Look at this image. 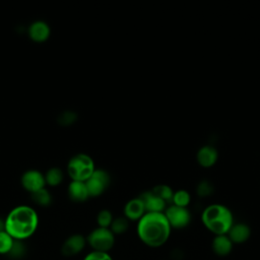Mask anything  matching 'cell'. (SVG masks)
Here are the masks:
<instances>
[{
	"mask_svg": "<svg viewBox=\"0 0 260 260\" xmlns=\"http://www.w3.org/2000/svg\"><path fill=\"white\" fill-rule=\"evenodd\" d=\"M86 244V238H84L82 235H71L64 241L61 247V253L66 257L75 256L85 248Z\"/></svg>",
	"mask_w": 260,
	"mask_h": 260,
	"instance_id": "cell-9",
	"label": "cell"
},
{
	"mask_svg": "<svg viewBox=\"0 0 260 260\" xmlns=\"http://www.w3.org/2000/svg\"><path fill=\"white\" fill-rule=\"evenodd\" d=\"M114 217L113 214L110 210L108 209H103L101 210L98 215H96V222L99 228H105V229H110L111 223L113 221Z\"/></svg>",
	"mask_w": 260,
	"mask_h": 260,
	"instance_id": "cell-24",
	"label": "cell"
},
{
	"mask_svg": "<svg viewBox=\"0 0 260 260\" xmlns=\"http://www.w3.org/2000/svg\"><path fill=\"white\" fill-rule=\"evenodd\" d=\"M110 184V176L104 170H94L91 176L85 181L89 197H95L105 192Z\"/></svg>",
	"mask_w": 260,
	"mask_h": 260,
	"instance_id": "cell-7",
	"label": "cell"
},
{
	"mask_svg": "<svg viewBox=\"0 0 260 260\" xmlns=\"http://www.w3.org/2000/svg\"><path fill=\"white\" fill-rule=\"evenodd\" d=\"M92 158L85 153L73 155L67 165V172L72 181L85 182L94 172Z\"/></svg>",
	"mask_w": 260,
	"mask_h": 260,
	"instance_id": "cell-4",
	"label": "cell"
},
{
	"mask_svg": "<svg viewBox=\"0 0 260 260\" xmlns=\"http://www.w3.org/2000/svg\"><path fill=\"white\" fill-rule=\"evenodd\" d=\"M145 208L139 197L129 200L124 206V216L128 220H139L145 214Z\"/></svg>",
	"mask_w": 260,
	"mask_h": 260,
	"instance_id": "cell-13",
	"label": "cell"
},
{
	"mask_svg": "<svg viewBox=\"0 0 260 260\" xmlns=\"http://www.w3.org/2000/svg\"><path fill=\"white\" fill-rule=\"evenodd\" d=\"M226 235L233 244H243L249 240L251 236V229L244 222H237L232 225Z\"/></svg>",
	"mask_w": 260,
	"mask_h": 260,
	"instance_id": "cell-12",
	"label": "cell"
},
{
	"mask_svg": "<svg viewBox=\"0 0 260 260\" xmlns=\"http://www.w3.org/2000/svg\"><path fill=\"white\" fill-rule=\"evenodd\" d=\"M44 176L46 184L50 186H57L63 181V172L59 168L49 169Z\"/></svg>",
	"mask_w": 260,
	"mask_h": 260,
	"instance_id": "cell-18",
	"label": "cell"
},
{
	"mask_svg": "<svg viewBox=\"0 0 260 260\" xmlns=\"http://www.w3.org/2000/svg\"><path fill=\"white\" fill-rule=\"evenodd\" d=\"M217 156V150L213 146L204 145L197 152V161L203 168H210L216 162Z\"/></svg>",
	"mask_w": 260,
	"mask_h": 260,
	"instance_id": "cell-15",
	"label": "cell"
},
{
	"mask_svg": "<svg viewBox=\"0 0 260 260\" xmlns=\"http://www.w3.org/2000/svg\"><path fill=\"white\" fill-rule=\"evenodd\" d=\"M196 192L200 197H207L213 193V186L209 181L203 180L197 185Z\"/></svg>",
	"mask_w": 260,
	"mask_h": 260,
	"instance_id": "cell-26",
	"label": "cell"
},
{
	"mask_svg": "<svg viewBox=\"0 0 260 260\" xmlns=\"http://www.w3.org/2000/svg\"><path fill=\"white\" fill-rule=\"evenodd\" d=\"M26 254V247L23 244V241L14 240V243L12 245V248L10 252L8 253V256L14 260L22 259Z\"/></svg>",
	"mask_w": 260,
	"mask_h": 260,
	"instance_id": "cell-22",
	"label": "cell"
},
{
	"mask_svg": "<svg viewBox=\"0 0 260 260\" xmlns=\"http://www.w3.org/2000/svg\"><path fill=\"white\" fill-rule=\"evenodd\" d=\"M21 185L28 192H36L45 188V176L38 170H28L21 176Z\"/></svg>",
	"mask_w": 260,
	"mask_h": 260,
	"instance_id": "cell-8",
	"label": "cell"
},
{
	"mask_svg": "<svg viewBox=\"0 0 260 260\" xmlns=\"http://www.w3.org/2000/svg\"><path fill=\"white\" fill-rule=\"evenodd\" d=\"M14 239L5 231L0 233V255H8L10 252Z\"/></svg>",
	"mask_w": 260,
	"mask_h": 260,
	"instance_id": "cell-23",
	"label": "cell"
},
{
	"mask_svg": "<svg viewBox=\"0 0 260 260\" xmlns=\"http://www.w3.org/2000/svg\"><path fill=\"white\" fill-rule=\"evenodd\" d=\"M128 228H129V220L125 216H120L113 219L110 230L116 236V235L124 234L128 230Z\"/></svg>",
	"mask_w": 260,
	"mask_h": 260,
	"instance_id": "cell-19",
	"label": "cell"
},
{
	"mask_svg": "<svg viewBox=\"0 0 260 260\" xmlns=\"http://www.w3.org/2000/svg\"><path fill=\"white\" fill-rule=\"evenodd\" d=\"M138 197L142 201L146 212H164L167 208V203L156 196L151 190L143 192Z\"/></svg>",
	"mask_w": 260,
	"mask_h": 260,
	"instance_id": "cell-10",
	"label": "cell"
},
{
	"mask_svg": "<svg viewBox=\"0 0 260 260\" xmlns=\"http://www.w3.org/2000/svg\"><path fill=\"white\" fill-rule=\"evenodd\" d=\"M31 200L38 205L48 206L52 202V196H51V193L46 188H42L31 193Z\"/></svg>",
	"mask_w": 260,
	"mask_h": 260,
	"instance_id": "cell-17",
	"label": "cell"
},
{
	"mask_svg": "<svg viewBox=\"0 0 260 260\" xmlns=\"http://www.w3.org/2000/svg\"><path fill=\"white\" fill-rule=\"evenodd\" d=\"M234 244L228 235L214 236L211 242V249L213 253L219 257L228 256L233 250Z\"/></svg>",
	"mask_w": 260,
	"mask_h": 260,
	"instance_id": "cell-14",
	"label": "cell"
},
{
	"mask_svg": "<svg viewBox=\"0 0 260 260\" xmlns=\"http://www.w3.org/2000/svg\"><path fill=\"white\" fill-rule=\"evenodd\" d=\"M156 196H158L161 200L167 202H172L174 191L168 185H157L151 190Z\"/></svg>",
	"mask_w": 260,
	"mask_h": 260,
	"instance_id": "cell-21",
	"label": "cell"
},
{
	"mask_svg": "<svg viewBox=\"0 0 260 260\" xmlns=\"http://www.w3.org/2000/svg\"><path fill=\"white\" fill-rule=\"evenodd\" d=\"M50 32H51V29L49 24L43 20L34 21L32 23L29 24L27 29V34L29 38L37 43L45 42L49 38Z\"/></svg>",
	"mask_w": 260,
	"mask_h": 260,
	"instance_id": "cell-11",
	"label": "cell"
},
{
	"mask_svg": "<svg viewBox=\"0 0 260 260\" xmlns=\"http://www.w3.org/2000/svg\"><path fill=\"white\" fill-rule=\"evenodd\" d=\"M77 120V114L73 111H64L59 114L57 117V121L60 125L69 126L73 124Z\"/></svg>",
	"mask_w": 260,
	"mask_h": 260,
	"instance_id": "cell-25",
	"label": "cell"
},
{
	"mask_svg": "<svg viewBox=\"0 0 260 260\" xmlns=\"http://www.w3.org/2000/svg\"><path fill=\"white\" fill-rule=\"evenodd\" d=\"M190 200H191L190 194L186 190H178L174 192L172 203L173 205L187 208V206L190 203Z\"/></svg>",
	"mask_w": 260,
	"mask_h": 260,
	"instance_id": "cell-20",
	"label": "cell"
},
{
	"mask_svg": "<svg viewBox=\"0 0 260 260\" xmlns=\"http://www.w3.org/2000/svg\"><path fill=\"white\" fill-rule=\"evenodd\" d=\"M83 260H113V258L109 253L91 251L85 255Z\"/></svg>",
	"mask_w": 260,
	"mask_h": 260,
	"instance_id": "cell-27",
	"label": "cell"
},
{
	"mask_svg": "<svg viewBox=\"0 0 260 260\" xmlns=\"http://www.w3.org/2000/svg\"><path fill=\"white\" fill-rule=\"evenodd\" d=\"M203 225L214 236L226 235L234 222L232 211L224 205L211 204L201 214Z\"/></svg>",
	"mask_w": 260,
	"mask_h": 260,
	"instance_id": "cell-3",
	"label": "cell"
},
{
	"mask_svg": "<svg viewBox=\"0 0 260 260\" xmlns=\"http://www.w3.org/2000/svg\"><path fill=\"white\" fill-rule=\"evenodd\" d=\"M5 232L14 240L23 241L30 238L39 225V216L34 208L27 205L14 207L6 216Z\"/></svg>",
	"mask_w": 260,
	"mask_h": 260,
	"instance_id": "cell-2",
	"label": "cell"
},
{
	"mask_svg": "<svg viewBox=\"0 0 260 260\" xmlns=\"http://www.w3.org/2000/svg\"><path fill=\"white\" fill-rule=\"evenodd\" d=\"M86 243L91 248V251L109 253L115 245V235L110 229L98 226L89 233Z\"/></svg>",
	"mask_w": 260,
	"mask_h": 260,
	"instance_id": "cell-5",
	"label": "cell"
},
{
	"mask_svg": "<svg viewBox=\"0 0 260 260\" xmlns=\"http://www.w3.org/2000/svg\"><path fill=\"white\" fill-rule=\"evenodd\" d=\"M164 213L172 229H184L191 221L190 211L186 207L170 205Z\"/></svg>",
	"mask_w": 260,
	"mask_h": 260,
	"instance_id": "cell-6",
	"label": "cell"
},
{
	"mask_svg": "<svg viewBox=\"0 0 260 260\" xmlns=\"http://www.w3.org/2000/svg\"><path fill=\"white\" fill-rule=\"evenodd\" d=\"M68 195L72 201H75V202L85 201L89 197L85 182L71 181L68 186Z\"/></svg>",
	"mask_w": 260,
	"mask_h": 260,
	"instance_id": "cell-16",
	"label": "cell"
},
{
	"mask_svg": "<svg viewBox=\"0 0 260 260\" xmlns=\"http://www.w3.org/2000/svg\"><path fill=\"white\" fill-rule=\"evenodd\" d=\"M3 231H5V220L2 217H0V233Z\"/></svg>",
	"mask_w": 260,
	"mask_h": 260,
	"instance_id": "cell-28",
	"label": "cell"
},
{
	"mask_svg": "<svg viewBox=\"0 0 260 260\" xmlns=\"http://www.w3.org/2000/svg\"><path fill=\"white\" fill-rule=\"evenodd\" d=\"M136 231L144 245L158 248L168 242L172 228L164 212H145L137 221Z\"/></svg>",
	"mask_w": 260,
	"mask_h": 260,
	"instance_id": "cell-1",
	"label": "cell"
}]
</instances>
